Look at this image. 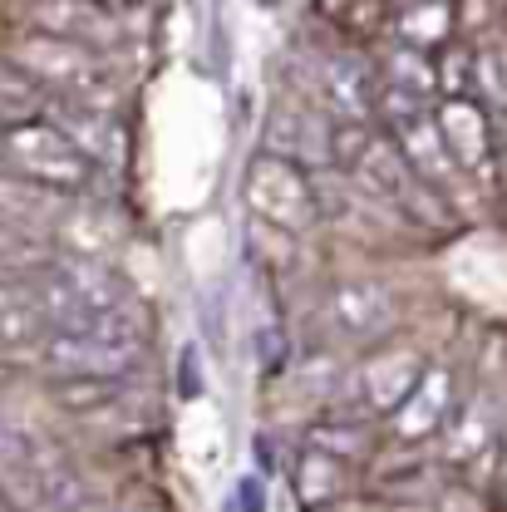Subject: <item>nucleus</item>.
<instances>
[{
	"mask_svg": "<svg viewBox=\"0 0 507 512\" xmlns=\"http://www.w3.org/2000/svg\"><path fill=\"white\" fill-rule=\"evenodd\" d=\"M434 60V94L444 99H473V45L463 40H444Z\"/></svg>",
	"mask_w": 507,
	"mask_h": 512,
	"instance_id": "obj_14",
	"label": "nucleus"
},
{
	"mask_svg": "<svg viewBox=\"0 0 507 512\" xmlns=\"http://www.w3.org/2000/svg\"><path fill=\"white\" fill-rule=\"evenodd\" d=\"M488 99L493 109H507V45H483L473 50V99Z\"/></svg>",
	"mask_w": 507,
	"mask_h": 512,
	"instance_id": "obj_15",
	"label": "nucleus"
},
{
	"mask_svg": "<svg viewBox=\"0 0 507 512\" xmlns=\"http://www.w3.org/2000/svg\"><path fill=\"white\" fill-rule=\"evenodd\" d=\"M453 414V375L444 365H424V375L414 380V389L389 409V429L399 444H419L434 439Z\"/></svg>",
	"mask_w": 507,
	"mask_h": 512,
	"instance_id": "obj_6",
	"label": "nucleus"
},
{
	"mask_svg": "<svg viewBox=\"0 0 507 512\" xmlns=\"http://www.w3.org/2000/svg\"><path fill=\"white\" fill-rule=\"evenodd\" d=\"M399 40L414 45V50H429V45L453 40L448 5L444 0H409V5H399Z\"/></svg>",
	"mask_w": 507,
	"mask_h": 512,
	"instance_id": "obj_13",
	"label": "nucleus"
},
{
	"mask_svg": "<svg viewBox=\"0 0 507 512\" xmlns=\"http://www.w3.org/2000/svg\"><path fill=\"white\" fill-rule=\"evenodd\" d=\"M55 276L74 291V301H79L89 316L114 311L119 301H128L119 271H114V266H104L99 256H60V261H55Z\"/></svg>",
	"mask_w": 507,
	"mask_h": 512,
	"instance_id": "obj_9",
	"label": "nucleus"
},
{
	"mask_svg": "<svg viewBox=\"0 0 507 512\" xmlns=\"http://www.w3.org/2000/svg\"><path fill=\"white\" fill-rule=\"evenodd\" d=\"M434 128L444 138L448 163L458 173H488L493 163V124H488V109L478 99H444L434 109Z\"/></svg>",
	"mask_w": 507,
	"mask_h": 512,
	"instance_id": "obj_5",
	"label": "nucleus"
},
{
	"mask_svg": "<svg viewBox=\"0 0 507 512\" xmlns=\"http://www.w3.org/2000/svg\"><path fill=\"white\" fill-rule=\"evenodd\" d=\"M0 158H5V168L15 178H25V183L50 188V192H79L94 178V168H99L50 119L5 124V133H0Z\"/></svg>",
	"mask_w": 507,
	"mask_h": 512,
	"instance_id": "obj_2",
	"label": "nucleus"
},
{
	"mask_svg": "<svg viewBox=\"0 0 507 512\" xmlns=\"http://www.w3.org/2000/svg\"><path fill=\"white\" fill-rule=\"evenodd\" d=\"M10 64L50 89L55 99H79V104H104L109 99V69H104V55L74 45V40H55V35H40V30H25L15 45H10Z\"/></svg>",
	"mask_w": 507,
	"mask_h": 512,
	"instance_id": "obj_1",
	"label": "nucleus"
},
{
	"mask_svg": "<svg viewBox=\"0 0 507 512\" xmlns=\"http://www.w3.org/2000/svg\"><path fill=\"white\" fill-rule=\"evenodd\" d=\"M20 20H25V30H40V35H55V40H74V45H84L94 55H104V50H114L124 40L119 15L94 5V0H25Z\"/></svg>",
	"mask_w": 507,
	"mask_h": 512,
	"instance_id": "obj_4",
	"label": "nucleus"
},
{
	"mask_svg": "<svg viewBox=\"0 0 507 512\" xmlns=\"http://www.w3.org/2000/svg\"><path fill=\"white\" fill-rule=\"evenodd\" d=\"M119 384L124 380H109V375H64L55 380V399L64 409H99L119 394Z\"/></svg>",
	"mask_w": 507,
	"mask_h": 512,
	"instance_id": "obj_16",
	"label": "nucleus"
},
{
	"mask_svg": "<svg viewBox=\"0 0 507 512\" xmlns=\"http://www.w3.org/2000/svg\"><path fill=\"white\" fill-rule=\"evenodd\" d=\"M94 5H104V10H114V15H119V10H128L133 0H94Z\"/></svg>",
	"mask_w": 507,
	"mask_h": 512,
	"instance_id": "obj_17",
	"label": "nucleus"
},
{
	"mask_svg": "<svg viewBox=\"0 0 507 512\" xmlns=\"http://www.w3.org/2000/svg\"><path fill=\"white\" fill-rule=\"evenodd\" d=\"M247 202L266 227L291 232V237L311 232L320 222L316 178L286 158H271V153H256V163L247 168Z\"/></svg>",
	"mask_w": 507,
	"mask_h": 512,
	"instance_id": "obj_3",
	"label": "nucleus"
},
{
	"mask_svg": "<svg viewBox=\"0 0 507 512\" xmlns=\"http://www.w3.org/2000/svg\"><path fill=\"white\" fill-rule=\"evenodd\" d=\"M375 89H394V94H409V99H434V60L404 40H389L380 55H375Z\"/></svg>",
	"mask_w": 507,
	"mask_h": 512,
	"instance_id": "obj_11",
	"label": "nucleus"
},
{
	"mask_svg": "<svg viewBox=\"0 0 507 512\" xmlns=\"http://www.w3.org/2000/svg\"><path fill=\"white\" fill-rule=\"evenodd\" d=\"M345 493H350V463L316 453V448H301V458H296V503L306 512H325L340 508Z\"/></svg>",
	"mask_w": 507,
	"mask_h": 512,
	"instance_id": "obj_10",
	"label": "nucleus"
},
{
	"mask_svg": "<svg viewBox=\"0 0 507 512\" xmlns=\"http://www.w3.org/2000/svg\"><path fill=\"white\" fill-rule=\"evenodd\" d=\"M5 306H15V291H10V286L0 281V311H5Z\"/></svg>",
	"mask_w": 507,
	"mask_h": 512,
	"instance_id": "obj_18",
	"label": "nucleus"
},
{
	"mask_svg": "<svg viewBox=\"0 0 507 512\" xmlns=\"http://www.w3.org/2000/svg\"><path fill=\"white\" fill-rule=\"evenodd\" d=\"M330 320H335V330L350 335V340H375V335L389 330V320H394V301H389V291L375 286V281H345V286L330 296Z\"/></svg>",
	"mask_w": 507,
	"mask_h": 512,
	"instance_id": "obj_8",
	"label": "nucleus"
},
{
	"mask_svg": "<svg viewBox=\"0 0 507 512\" xmlns=\"http://www.w3.org/2000/svg\"><path fill=\"white\" fill-rule=\"evenodd\" d=\"M375 434L365 429V424H355V419H320L311 424V434H306V448H316V453H330V458H340V463H350V468H360L370 453H375Z\"/></svg>",
	"mask_w": 507,
	"mask_h": 512,
	"instance_id": "obj_12",
	"label": "nucleus"
},
{
	"mask_svg": "<svg viewBox=\"0 0 507 512\" xmlns=\"http://www.w3.org/2000/svg\"><path fill=\"white\" fill-rule=\"evenodd\" d=\"M419 375H424V355L419 350H409V345H380L365 360V370H360V394H365V404L375 414H389L414 389Z\"/></svg>",
	"mask_w": 507,
	"mask_h": 512,
	"instance_id": "obj_7",
	"label": "nucleus"
}]
</instances>
